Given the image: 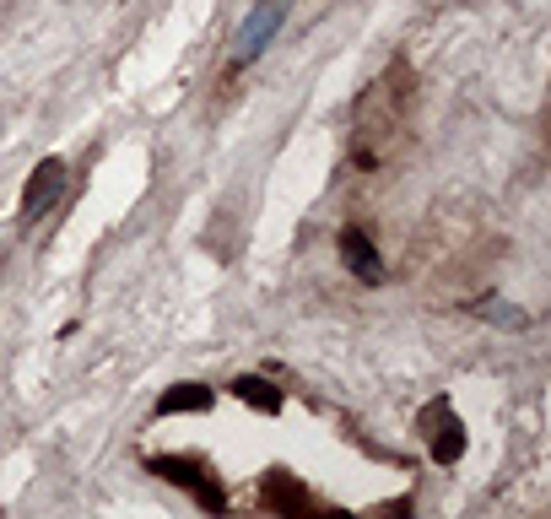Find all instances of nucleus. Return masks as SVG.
<instances>
[{"label": "nucleus", "mask_w": 551, "mask_h": 519, "mask_svg": "<svg viewBox=\"0 0 551 519\" xmlns=\"http://www.w3.org/2000/svg\"><path fill=\"white\" fill-rule=\"evenodd\" d=\"M341 255H346V271L357 276V282L379 287L384 282V260H379V244H373L362 228H341Z\"/></svg>", "instance_id": "nucleus-3"}, {"label": "nucleus", "mask_w": 551, "mask_h": 519, "mask_svg": "<svg viewBox=\"0 0 551 519\" xmlns=\"http://www.w3.org/2000/svg\"><path fill=\"white\" fill-rule=\"evenodd\" d=\"M470 314H481V319H492V325H524V314L519 309H503V298H481V303H470Z\"/></svg>", "instance_id": "nucleus-9"}, {"label": "nucleus", "mask_w": 551, "mask_h": 519, "mask_svg": "<svg viewBox=\"0 0 551 519\" xmlns=\"http://www.w3.org/2000/svg\"><path fill=\"white\" fill-rule=\"evenodd\" d=\"M460 455H465V428H460V422H449V428L433 438V460L438 465H454Z\"/></svg>", "instance_id": "nucleus-8"}, {"label": "nucleus", "mask_w": 551, "mask_h": 519, "mask_svg": "<svg viewBox=\"0 0 551 519\" xmlns=\"http://www.w3.org/2000/svg\"><path fill=\"white\" fill-rule=\"evenodd\" d=\"M281 17H287V0H260V6L249 11V22L238 28V38H233V60H238V65H244V60H260L265 44H271L276 28H281Z\"/></svg>", "instance_id": "nucleus-2"}, {"label": "nucleus", "mask_w": 551, "mask_h": 519, "mask_svg": "<svg viewBox=\"0 0 551 519\" xmlns=\"http://www.w3.org/2000/svg\"><path fill=\"white\" fill-rule=\"evenodd\" d=\"M217 395L206 390V384H173L163 390V401H157V417H179V411H211Z\"/></svg>", "instance_id": "nucleus-6"}, {"label": "nucleus", "mask_w": 551, "mask_h": 519, "mask_svg": "<svg viewBox=\"0 0 551 519\" xmlns=\"http://www.w3.org/2000/svg\"><path fill=\"white\" fill-rule=\"evenodd\" d=\"M152 471L163 476V482H173V487H190L206 509H227V492L211 482V465H200V460H184V455H157L152 460Z\"/></svg>", "instance_id": "nucleus-1"}, {"label": "nucleus", "mask_w": 551, "mask_h": 519, "mask_svg": "<svg viewBox=\"0 0 551 519\" xmlns=\"http://www.w3.org/2000/svg\"><path fill=\"white\" fill-rule=\"evenodd\" d=\"M60 190H65V163H60V157H49V163H38L33 179L22 184V217H38V211H49Z\"/></svg>", "instance_id": "nucleus-4"}, {"label": "nucleus", "mask_w": 551, "mask_h": 519, "mask_svg": "<svg viewBox=\"0 0 551 519\" xmlns=\"http://www.w3.org/2000/svg\"><path fill=\"white\" fill-rule=\"evenodd\" d=\"M233 395L244 406H254V411H265V417H276L281 411V390L271 379H254V374H244V379H233Z\"/></svg>", "instance_id": "nucleus-7"}, {"label": "nucleus", "mask_w": 551, "mask_h": 519, "mask_svg": "<svg viewBox=\"0 0 551 519\" xmlns=\"http://www.w3.org/2000/svg\"><path fill=\"white\" fill-rule=\"evenodd\" d=\"M265 509H281V514H292V509H308V492H303V482H292L287 471H271L265 476Z\"/></svg>", "instance_id": "nucleus-5"}]
</instances>
